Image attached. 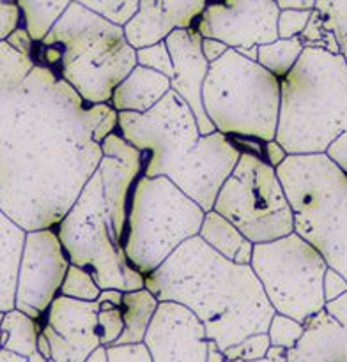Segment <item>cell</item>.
Returning a JSON list of instances; mask_svg holds the SVG:
<instances>
[{
    "label": "cell",
    "instance_id": "cell-1",
    "mask_svg": "<svg viewBox=\"0 0 347 362\" xmlns=\"http://www.w3.org/2000/svg\"><path fill=\"white\" fill-rule=\"evenodd\" d=\"M110 108L0 42V211L27 232L55 228L98 170L94 131Z\"/></svg>",
    "mask_w": 347,
    "mask_h": 362
},
{
    "label": "cell",
    "instance_id": "cell-2",
    "mask_svg": "<svg viewBox=\"0 0 347 362\" xmlns=\"http://www.w3.org/2000/svg\"><path fill=\"white\" fill-rule=\"evenodd\" d=\"M145 288L159 303L172 300L193 311L207 339L222 350L268 332L275 315L254 269L227 260L198 235L145 276Z\"/></svg>",
    "mask_w": 347,
    "mask_h": 362
},
{
    "label": "cell",
    "instance_id": "cell-3",
    "mask_svg": "<svg viewBox=\"0 0 347 362\" xmlns=\"http://www.w3.org/2000/svg\"><path fill=\"white\" fill-rule=\"evenodd\" d=\"M117 113V133L145 154L142 175L169 177L204 212L212 211L241 156L234 138L220 131L202 134L190 106L172 88L149 112Z\"/></svg>",
    "mask_w": 347,
    "mask_h": 362
},
{
    "label": "cell",
    "instance_id": "cell-4",
    "mask_svg": "<svg viewBox=\"0 0 347 362\" xmlns=\"http://www.w3.org/2000/svg\"><path fill=\"white\" fill-rule=\"evenodd\" d=\"M32 57L55 69L89 105L110 103L113 88L137 66V48L124 27L76 2L35 42Z\"/></svg>",
    "mask_w": 347,
    "mask_h": 362
},
{
    "label": "cell",
    "instance_id": "cell-5",
    "mask_svg": "<svg viewBox=\"0 0 347 362\" xmlns=\"http://www.w3.org/2000/svg\"><path fill=\"white\" fill-rule=\"evenodd\" d=\"M347 134V62L340 53L305 48L282 78L275 140L287 156L326 154Z\"/></svg>",
    "mask_w": 347,
    "mask_h": 362
},
{
    "label": "cell",
    "instance_id": "cell-6",
    "mask_svg": "<svg viewBox=\"0 0 347 362\" xmlns=\"http://www.w3.org/2000/svg\"><path fill=\"white\" fill-rule=\"evenodd\" d=\"M294 211V232L347 279V173L326 154L287 156L276 168Z\"/></svg>",
    "mask_w": 347,
    "mask_h": 362
},
{
    "label": "cell",
    "instance_id": "cell-7",
    "mask_svg": "<svg viewBox=\"0 0 347 362\" xmlns=\"http://www.w3.org/2000/svg\"><path fill=\"white\" fill-rule=\"evenodd\" d=\"M282 80L237 49L209 64L202 105L216 131L230 138L275 140Z\"/></svg>",
    "mask_w": 347,
    "mask_h": 362
},
{
    "label": "cell",
    "instance_id": "cell-8",
    "mask_svg": "<svg viewBox=\"0 0 347 362\" xmlns=\"http://www.w3.org/2000/svg\"><path fill=\"white\" fill-rule=\"evenodd\" d=\"M204 209L169 177L140 175L127 205L124 255L140 274L159 267L177 247L198 235Z\"/></svg>",
    "mask_w": 347,
    "mask_h": 362
},
{
    "label": "cell",
    "instance_id": "cell-9",
    "mask_svg": "<svg viewBox=\"0 0 347 362\" xmlns=\"http://www.w3.org/2000/svg\"><path fill=\"white\" fill-rule=\"evenodd\" d=\"M55 230L71 264L89 269L101 290L145 288V276L127 262L124 250L113 240L98 170Z\"/></svg>",
    "mask_w": 347,
    "mask_h": 362
},
{
    "label": "cell",
    "instance_id": "cell-10",
    "mask_svg": "<svg viewBox=\"0 0 347 362\" xmlns=\"http://www.w3.org/2000/svg\"><path fill=\"white\" fill-rule=\"evenodd\" d=\"M212 211L229 219L254 244L294 232V211L276 168L261 154L241 148L232 173L220 187Z\"/></svg>",
    "mask_w": 347,
    "mask_h": 362
},
{
    "label": "cell",
    "instance_id": "cell-11",
    "mask_svg": "<svg viewBox=\"0 0 347 362\" xmlns=\"http://www.w3.org/2000/svg\"><path fill=\"white\" fill-rule=\"evenodd\" d=\"M250 267L275 313L307 324L324 310L322 283L328 264L300 233L255 244Z\"/></svg>",
    "mask_w": 347,
    "mask_h": 362
},
{
    "label": "cell",
    "instance_id": "cell-12",
    "mask_svg": "<svg viewBox=\"0 0 347 362\" xmlns=\"http://www.w3.org/2000/svg\"><path fill=\"white\" fill-rule=\"evenodd\" d=\"M69 264L55 228L27 232L18 267L14 308L34 320H41L60 293Z\"/></svg>",
    "mask_w": 347,
    "mask_h": 362
},
{
    "label": "cell",
    "instance_id": "cell-13",
    "mask_svg": "<svg viewBox=\"0 0 347 362\" xmlns=\"http://www.w3.org/2000/svg\"><path fill=\"white\" fill-rule=\"evenodd\" d=\"M278 14L275 0H209L195 28L229 48H251L278 39Z\"/></svg>",
    "mask_w": 347,
    "mask_h": 362
},
{
    "label": "cell",
    "instance_id": "cell-14",
    "mask_svg": "<svg viewBox=\"0 0 347 362\" xmlns=\"http://www.w3.org/2000/svg\"><path fill=\"white\" fill-rule=\"evenodd\" d=\"M207 334L197 315L172 300H161L145 332L151 362H207Z\"/></svg>",
    "mask_w": 347,
    "mask_h": 362
},
{
    "label": "cell",
    "instance_id": "cell-15",
    "mask_svg": "<svg viewBox=\"0 0 347 362\" xmlns=\"http://www.w3.org/2000/svg\"><path fill=\"white\" fill-rule=\"evenodd\" d=\"M98 300H78L57 296L46 311V336L55 362H84L101 345L98 331Z\"/></svg>",
    "mask_w": 347,
    "mask_h": 362
},
{
    "label": "cell",
    "instance_id": "cell-16",
    "mask_svg": "<svg viewBox=\"0 0 347 362\" xmlns=\"http://www.w3.org/2000/svg\"><path fill=\"white\" fill-rule=\"evenodd\" d=\"M101 148L103 158L99 161L98 172L101 173L103 200L113 240L117 246L123 247L127 205L135 182L144 172L145 154L124 140L117 131L101 141Z\"/></svg>",
    "mask_w": 347,
    "mask_h": 362
},
{
    "label": "cell",
    "instance_id": "cell-17",
    "mask_svg": "<svg viewBox=\"0 0 347 362\" xmlns=\"http://www.w3.org/2000/svg\"><path fill=\"white\" fill-rule=\"evenodd\" d=\"M165 45L172 57L174 66L170 87L190 106L200 133H215V126L207 119L204 105H202V87H204L205 74L209 71V62L202 53V35L195 27L179 28L166 35Z\"/></svg>",
    "mask_w": 347,
    "mask_h": 362
},
{
    "label": "cell",
    "instance_id": "cell-18",
    "mask_svg": "<svg viewBox=\"0 0 347 362\" xmlns=\"http://www.w3.org/2000/svg\"><path fill=\"white\" fill-rule=\"evenodd\" d=\"M209 0H140L135 16L124 25V34L133 48L165 41L179 28L195 27Z\"/></svg>",
    "mask_w": 347,
    "mask_h": 362
},
{
    "label": "cell",
    "instance_id": "cell-19",
    "mask_svg": "<svg viewBox=\"0 0 347 362\" xmlns=\"http://www.w3.org/2000/svg\"><path fill=\"white\" fill-rule=\"evenodd\" d=\"M287 362H347V325L336 322L326 310L305 324V332Z\"/></svg>",
    "mask_w": 347,
    "mask_h": 362
},
{
    "label": "cell",
    "instance_id": "cell-20",
    "mask_svg": "<svg viewBox=\"0 0 347 362\" xmlns=\"http://www.w3.org/2000/svg\"><path fill=\"white\" fill-rule=\"evenodd\" d=\"M170 78L149 67L137 66L113 88L110 105L117 112L145 113L170 90Z\"/></svg>",
    "mask_w": 347,
    "mask_h": 362
},
{
    "label": "cell",
    "instance_id": "cell-21",
    "mask_svg": "<svg viewBox=\"0 0 347 362\" xmlns=\"http://www.w3.org/2000/svg\"><path fill=\"white\" fill-rule=\"evenodd\" d=\"M27 230L0 211V313L14 310L18 267Z\"/></svg>",
    "mask_w": 347,
    "mask_h": 362
},
{
    "label": "cell",
    "instance_id": "cell-22",
    "mask_svg": "<svg viewBox=\"0 0 347 362\" xmlns=\"http://www.w3.org/2000/svg\"><path fill=\"white\" fill-rule=\"evenodd\" d=\"M198 237L227 260L250 265L255 244L216 211L205 212Z\"/></svg>",
    "mask_w": 347,
    "mask_h": 362
},
{
    "label": "cell",
    "instance_id": "cell-23",
    "mask_svg": "<svg viewBox=\"0 0 347 362\" xmlns=\"http://www.w3.org/2000/svg\"><path fill=\"white\" fill-rule=\"evenodd\" d=\"M158 297L147 288L124 292L123 296V318L124 331L115 345H138L144 343L149 324L158 310Z\"/></svg>",
    "mask_w": 347,
    "mask_h": 362
},
{
    "label": "cell",
    "instance_id": "cell-24",
    "mask_svg": "<svg viewBox=\"0 0 347 362\" xmlns=\"http://www.w3.org/2000/svg\"><path fill=\"white\" fill-rule=\"evenodd\" d=\"M41 329L39 320H34L14 308L4 313L2 325H0V345L18 356L30 357L32 354L38 352V338Z\"/></svg>",
    "mask_w": 347,
    "mask_h": 362
},
{
    "label": "cell",
    "instance_id": "cell-25",
    "mask_svg": "<svg viewBox=\"0 0 347 362\" xmlns=\"http://www.w3.org/2000/svg\"><path fill=\"white\" fill-rule=\"evenodd\" d=\"M73 0H16L27 28L34 42H39L53 27L60 14Z\"/></svg>",
    "mask_w": 347,
    "mask_h": 362
},
{
    "label": "cell",
    "instance_id": "cell-26",
    "mask_svg": "<svg viewBox=\"0 0 347 362\" xmlns=\"http://www.w3.org/2000/svg\"><path fill=\"white\" fill-rule=\"evenodd\" d=\"M303 49L305 45L300 35L289 39L278 37L275 41L258 46L257 62L282 80L297 62Z\"/></svg>",
    "mask_w": 347,
    "mask_h": 362
},
{
    "label": "cell",
    "instance_id": "cell-27",
    "mask_svg": "<svg viewBox=\"0 0 347 362\" xmlns=\"http://www.w3.org/2000/svg\"><path fill=\"white\" fill-rule=\"evenodd\" d=\"M315 11L339 42L340 55L347 62V0H315Z\"/></svg>",
    "mask_w": 347,
    "mask_h": 362
},
{
    "label": "cell",
    "instance_id": "cell-28",
    "mask_svg": "<svg viewBox=\"0 0 347 362\" xmlns=\"http://www.w3.org/2000/svg\"><path fill=\"white\" fill-rule=\"evenodd\" d=\"M99 293H101V288L96 283L91 271L85 267H78V265L69 264V269H67L62 286H60L59 296L92 303V300H98Z\"/></svg>",
    "mask_w": 347,
    "mask_h": 362
},
{
    "label": "cell",
    "instance_id": "cell-29",
    "mask_svg": "<svg viewBox=\"0 0 347 362\" xmlns=\"http://www.w3.org/2000/svg\"><path fill=\"white\" fill-rule=\"evenodd\" d=\"M73 2L80 4V6L98 13L99 16L124 27L135 16L140 0H73Z\"/></svg>",
    "mask_w": 347,
    "mask_h": 362
},
{
    "label": "cell",
    "instance_id": "cell-30",
    "mask_svg": "<svg viewBox=\"0 0 347 362\" xmlns=\"http://www.w3.org/2000/svg\"><path fill=\"white\" fill-rule=\"evenodd\" d=\"M305 332V324L294 320V318L285 317V315L275 313L268 327V336L271 346H280V349L290 350L297 345Z\"/></svg>",
    "mask_w": 347,
    "mask_h": 362
},
{
    "label": "cell",
    "instance_id": "cell-31",
    "mask_svg": "<svg viewBox=\"0 0 347 362\" xmlns=\"http://www.w3.org/2000/svg\"><path fill=\"white\" fill-rule=\"evenodd\" d=\"M301 41H303L305 48H321L326 49L329 53H340L339 42H336L333 32L326 27L324 20L321 18V14L315 9H312L310 20H308L305 30L300 34Z\"/></svg>",
    "mask_w": 347,
    "mask_h": 362
},
{
    "label": "cell",
    "instance_id": "cell-32",
    "mask_svg": "<svg viewBox=\"0 0 347 362\" xmlns=\"http://www.w3.org/2000/svg\"><path fill=\"white\" fill-rule=\"evenodd\" d=\"M98 331L99 339L103 346L115 345L117 339L120 338L124 331V318L123 310L119 306H113L108 303H98Z\"/></svg>",
    "mask_w": 347,
    "mask_h": 362
},
{
    "label": "cell",
    "instance_id": "cell-33",
    "mask_svg": "<svg viewBox=\"0 0 347 362\" xmlns=\"http://www.w3.org/2000/svg\"><path fill=\"white\" fill-rule=\"evenodd\" d=\"M269 346H271V343H269L268 332H262V334L248 336L241 343L229 346L223 352H225V356L229 357L230 362H250L266 357Z\"/></svg>",
    "mask_w": 347,
    "mask_h": 362
},
{
    "label": "cell",
    "instance_id": "cell-34",
    "mask_svg": "<svg viewBox=\"0 0 347 362\" xmlns=\"http://www.w3.org/2000/svg\"><path fill=\"white\" fill-rule=\"evenodd\" d=\"M137 64L140 66L154 69L158 73L165 74V76H174V66L172 57H170L169 48H166L165 41L154 42L151 46H144V48L137 49Z\"/></svg>",
    "mask_w": 347,
    "mask_h": 362
},
{
    "label": "cell",
    "instance_id": "cell-35",
    "mask_svg": "<svg viewBox=\"0 0 347 362\" xmlns=\"http://www.w3.org/2000/svg\"><path fill=\"white\" fill-rule=\"evenodd\" d=\"M310 14L312 9H280L278 23H276L278 37H297L307 27Z\"/></svg>",
    "mask_w": 347,
    "mask_h": 362
},
{
    "label": "cell",
    "instance_id": "cell-36",
    "mask_svg": "<svg viewBox=\"0 0 347 362\" xmlns=\"http://www.w3.org/2000/svg\"><path fill=\"white\" fill-rule=\"evenodd\" d=\"M20 25H23V18L16 0H0V42L6 41Z\"/></svg>",
    "mask_w": 347,
    "mask_h": 362
},
{
    "label": "cell",
    "instance_id": "cell-37",
    "mask_svg": "<svg viewBox=\"0 0 347 362\" xmlns=\"http://www.w3.org/2000/svg\"><path fill=\"white\" fill-rule=\"evenodd\" d=\"M108 362H151L144 343L138 345H112L106 346Z\"/></svg>",
    "mask_w": 347,
    "mask_h": 362
},
{
    "label": "cell",
    "instance_id": "cell-38",
    "mask_svg": "<svg viewBox=\"0 0 347 362\" xmlns=\"http://www.w3.org/2000/svg\"><path fill=\"white\" fill-rule=\"evenodd\" d=\"M322 290H324L326 303L339 299L340 296H343V293L347 292V279L343 278L340 272H336L335 269L328 267V271H326V274H324Z\"/></svg>",
    "mask_w": 347,
    "mask_h": 362
},
{
    "label": "cell",
    "instance_id": "cell-39",
    "mask_svg": "<svg viewBox=\"0 0 347 362\" xmlns=\"http://www.w3.org/2000/svg\"><path fill=\"white\" fill-rule=\"evenodd\" d=\"M6 41L9 42L14 49H18L20 53H23V55H34L35 42H34V39L30 37V34H28V30L23 27V25H20L16 30L11 32L9 37H7Z\"/></svg>",
    "mask_w": 347,
    "mask_h": 362
},
{
    "label": "cell",
    "instance_id": "cell-40",
    "mask_svg": "<svg viewBox=\"0 0 347 362\" xmlns=\"http://www.w3.org/2000/svg\"><path fill=\"white\" fill-rule=\"evenodd\" d=\"M117 126H119V113H117V110L110 108V112L103 117L101 122H99L98 127H96L94 140L98 141V144H101L108 134L115 133Z\"/></svg>",
    "mask_w": 347,
    "mask_h": 362
},
{
    "label": "cell",
    "instance_id": "cell-41",
    "mask_svg": "<svg viewBox=\"0 0 347 362\" xmlns=\"http://www.w3.org/2000/svg\"><path fill=\"white\" fill-rule=\"evenodd\" d=\"M262 158H264L273 168H278V166L287 159V152L283 151V147L276 140L264 141V147H262Z\"/></svg>",
    "mask_w": 347,
    "mask_h": 362
},
{
    "label": "cell",
    "instance_id": "cell-42",
    "mask_svg": "<svg viewBox=\"0 0 347 362\" xmlns=\"http://www.w3.org/2000/svg\"><path fill=\"white\" fill-rule=\"evenodd\" d=\"M227 49H229V46H227L225 42L218 41V39L202 37V53H204L205 60H207L209 64L225 55Z\"/></svg>",
    "mask_w": 347,
    "mask_h": 362
},
{
    "label": "cell",
    "instance_id": "cell-43",
    "mask_svg": "<svg viewBox=\"0 0 347 362\" xmlns=\"http://www.w3.org/2000/svg\"><path fill=\"white\" fill-rule=\"evenodd\" d=\"M324 310L328 311V313L331 315L336 322L347 325V292L343 293V296H340L339 299L326 303Z\"/></svg>",
    "mask_w": 347,
    "mask_h": 362
},
{
    "label": "cell",
    "instance_id": "cell-44",
    "mask_svg": "<svg viewBox=\"0 0 347 362\" xmlns=\"http://www.w3.org/2000/svg\"><path fill=\"white\" fill-rule=\"evenodd\" d=\"M123 296L124 292H120V290H115V288H106V290H101V293H99L98 297V303H108V304H113V306H123Z\"/></svg>",
    "mask_w": 347,
    "mask_h": 362
},
{
    "label": "cell",
    "instance_id": "cell-45",
    "mask_svg": "<svg viewBox=\"0 0 347 362\" xmlns=\"http://www.w3.org/2000/svg\"><path fill=\"white\" fill-rule=\"evenodd\" d=\"M280 9H314L315 0H275Z\"/></svg>",
    "mask_w": 347,
    "mask_h": 362
},
{
    "label": "cell",
    "instance_id": "cell-46",
    "mask_svg": "<svg viewBox=\"0 0 347 362\" xmlns=\"http://www.w3.org/2000/svg\"><path fill=\"white\" fill-rule=\"evenodd\" d=\"M250 362H287V350L280 349V346H269L266 357Z\"/></svg>",
    "mask_w": 347,
    "mask_h": 362
},
{
    "label": "cell",
    "instance_id": "cell-47",
    "mask_svg": "<svg viewBox=\"0 0 347 362\" xmlns=\"http://www.w3.org/2000/svg\"><path fill=\"white\" fill-rule=\"evenodd\" d=\"M207 362H230L229 357L225 356V352L215 341H211V339L207 343Z\"/></svg>",
    "mask_w": 347,
    "mask_h": 362
},
{
    "label": "cell",
    "instance_id": "cell-48",
    "mask_svg": "<svg viewBox=\"0 0 347 362\" xmlns=\"http://www.w3.org/2000/svg\"><path fill=\"white\" fill-rule=\"evenodd\" d=\"M84 362H108V352H106V346L99 345L98 349L92 350L89 354V357Z\"/></svg>",
    "mask_w": 347,
    "mask_h": 362
},
{
    "label": "cell",
    "instance_id": "cell-49",
    "mask_svg": "<svg viewBox=\"0 0 347 362\" xmlns=\"http://www.w3.org/2000/svg\"><path fill=\"white\" fill-rule=\"evenodd\" d=\"M0 362H30L28 357L18 356V354L9 352L6 349H0Z\"/></svg>",
    "mask_w": 347,
    "mask_h": 362
},
{
    "label": "cell",
    "instance_id": "cell-50",
    "mask_svg": "<svg viewBox=\"0 0 347 362\" xmlns=\"http://www.w3.org/2000/svg\"><path fill=\"white\" fill-rule=\"evenodd\" d=\"M38 352L41 354L42 357H46V359H52V350H50V343H48V339H46V336L42 334H39V338H38Z\"/></svg>",
    "mask_w": 347,
    "mask_h": 362
},
{
    "label": "cell",
    "instance_id": "cell-51",
    "mask_svg": "<svg viewBox=\"0 0 347 362\" xmlns=\"http://www.w3.org/2000/svg\"><path fill=\"white\" fill-rule=\"evenodd\" d=\"M234 49H237V52H239L243 57H246V59L255 60V62H257L258 46H251V48H234Z\"/></svg>",
    "mask_w": 347,
    "mask_h": 362
},
{
    "label": "cell",
    "instance_id": "cell-52",
    "mask_svg": "<svg viewBox=\"0 0 347 362\" xmlns=\"http://www.w3.org/2000/svg\"><path fill=\"white\" fill-rule=\"evenodd\" d=\"M28 361H30V362H55V361H52V359H46V357H42L39 352L32 354V356L28 357Z\"/></svg>",
    "mask_w": 347,
    "mask_h": 362
},
{
    "label": "cell",
    "instance_id": "cell-53",
    "mask_svg": "<svg viewBox=\"0 0 347 362\" xmlns=\"http://www.w3.org/2000/svg\"><path fill=\"white\" fill-rule=\"evenodd\" d=\"M2 320H4V313H0V325H2Z\"/></svg>",
    "mask_w": 347,
    "mask_h": 362
},
{
    "label": "cell",
    "instance_id": "cell-54",
    "mask_svg": "<svg viewBox=\"0 0 347 362\" xmlns=\"http://www.w3.org/2000/svg\"><path fill=\"white\" fill-rule=\"evenodd\" d=\"M0 349H2V345H0Z\"/></svg>",
    "mask_w": 347,
    "mask_h": 362
}]
</instances>
